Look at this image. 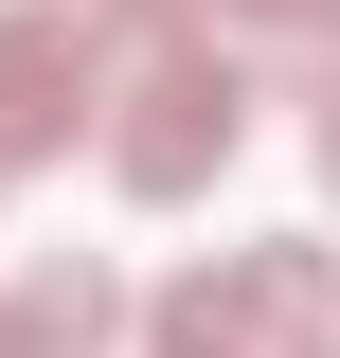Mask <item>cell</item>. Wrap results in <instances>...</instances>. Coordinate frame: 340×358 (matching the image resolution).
I'll use <instances>...</instances> for the list:
<instances>
[{"label": "cell", "mask_w": 340, "mask_h": 358, "mask_svg": "<svg viewBox=\"0 0 340 358\" xmlns=\"http://www.w3.org/2000/svg\"><path fill=\"white\" fill-rule=\"evenodd\" d=\"M233 143H251V72H233V36H143L126 108H108V179H126L143 215H179V197H215Z\"/></svg>", "instance_id": "cell-1"}, {"label": "cell", "mask_w": 340, "mask_h": 358, "mask_svg": "<svg viewBox=\"0 0 340 358\" xmlns=\"http://www.w3.org/2000/svg\"><path fill=\"white\" fill-rule=\"evenodd\" d=\"M126 72H108V0H0V162H72L108 143Z\"/></svg>", "instance_id": "cell-2"}, {"label": "cell", "mask_w": 340, "mask_h": 358, "mask_svg": "<svg viewBox=\"0 0 340 358\" xmlns=\"http://www.w3.org/2000/svg\"><path fill=\"white\" fill-rule=\"evenodd\" d=\"M215 287L251 305V341H340V251L323 233H251V251H215Z\"/></svg>", "instance_id": "cell-3"}, {"label": "cell", "mask_w": 340, "mask_h": 358, "mask_svg": "<svg viewBox=\"0 0 340 358\" xmlns=\"http://www.w3.org/2000/svg\"><path fill=\"white\" fill-rule=\"evenodd\" d=\"M18 305L54 322V358H108V341H143L126 268H90V251H36V268H18Z\"/></svg>", "instance_id": "cell-4"}, {"label": "cell", "mask_w": 340, "mask_h": 358, "mask_svg": "<svg viewBox=\"0 0 340 358\" xmlns=\"http://www.w3.org/2000/svg\"><path fill=\"white\" fill-rule=\"evenodd\" d=\"M143 36H323L340 54V0H143Z\"/></svg>", "instance_id": "cell-5"}, {"label": "cell", "mask_w": 340, "mask_h": 358, "mask_svg": "<svg viewBox=\"0 0 340 358\" xmlns=\"http://www.w3.org/2000/svg\"><path fill=\"white\" fill-rule=\"evenodd\" d=\"M0 358H54V322H36V305H18V287H0Z\"/></svg>", "instance_id": "cell-6"}, {"label": "cell", "mask_w": 340, "mask_h": 358, "mask_svg": "<svg viewBox=\"0 0 340 358\" xmlns=\"http://www.w3.org/2000/svg\"><path fill=\"white\" fill-rule=\"evenodd\" d=\"M304 143H323V179H340V72H323V90H304Z\"/></svg>", "instance_id": "cell-7"}, {"label": "cell", "mask_w": 340, "mask_h": 358, "mask_svg": "<svg viewBox=\"0 0 340 358\" xmlns=\"http://www.w3.org/2000/svg\"><path fill=\"white\" fill-rule=\"evenodd\" d=\"M269 358H340V341H269Z\"/></svg>", "instance_id": "cell-8"}, {"label": "cell", "mask_w": 340, "mask_h": 358, "mask_svg": "<svg viewBox=\"0 0 340 358\" xmlns=\"http://www.w3.org/2000/svg\"><path fill=\"white\" fill-rule=\"evenodd\" d=\"M108 18H143V0H108Z\"/></svg>", "instance_id": "cell-9"}, {"label": "cell", "mask_w": 340, "mask_h": 358, "mask_svg": "<svg viewBox=\"0 0 340 358\" xmlns=\"http://www.w3.org/2000/svg\"><path fill=\"white\" fill-rule=\"evenodd\" d=\"M323 72H340V54H323Z\"/></svg>", "instance_id": "cell-10"}, {"label": "cell", "mask_w": 340, "mask_h": 358, "mask_svg": "<svg viewBox=\"0 0 340 358\" xmlns=\"http://www.w3.org/2000/svg\"><path fill=\"white\" fill-rule=\"evenodd\" d=\"M0 179H18V162H0Z\"/></svg>", "instance_id": "cell-11"}]
</instances>
